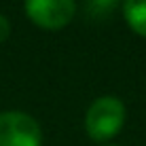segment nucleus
I'll list each match as a JSON object with an SVG mask.
<instances>
[{
    "label": "nucleus",
    "mask_w": 146,
    "mask_h": 146,
    "mask_svg": "<svg viewBox=\"0 0 146 146\" xmlns=\"http://www.w3.org/2000/svg\"><path fill=\"white\" fill-rule=\"evenodd\" d=\"M125 125V106L112 95L98 98L85 114V129L95 142H108Z\"/></svg>",
    "instance_id": "nucleus-1"
},
{
    "label": "nucleus",
    "mask_w": 146,
    "mask_h": 146,
    "mask_svg": "<svg viewBox=\"0 0 146 146\" xmlns=\"http://www.w3.org/2000/svg\"><path fill=\"white\" fill-rule=\"evenodd\" d=\"M42 131L36 119L19 110L0 112V146H40Z\"/></svg>",
    "instance_id": "nucleus-2"
},
{
    "label": "nucleus",
    "mask_w": 146,
    "mask_h": 146,
    "mask_svg": "<svg viewBox=\"0 0 146 146\" xmlns=\"http://www.w3.org/2000/svg\"><path fill=\"white\" fill-rule=\"evenodd\" d=\"M28 19L40 30H62L76 13V0H23Z\"/></svg>",
    "instance_id": "nucleus-3"
},
{
    "label": "nucleus",
    "mask_w": 146,
    "mask_h": 146,
    "mask_svg": "<svg viewBox=\"0 0 146 146\" xmlns=\"http://www.w3.org/2000/svg\"><path fill=\"white\" fill-rule=\"evenodd\" d=\"M121 11H123L127 26L138 36L146 38V0H125Z\"/></svg>",
    "instance_id": "nucleus-4"
},
{
    "label": "nucleus",
    "mask_w": 146,
    "mask_h": 146,
    "mask_svg": "<svg viewBox=\"0 0 146 146\" xmlns=\"http://www.w3.org/2000/svg\"><path fill=\"white\" fill-rule=\"evenodd\" d=\"M125 0H85V11L91 19H108L119 9H123Z\"/></svg>",
    "instance_id": "nucleus-5"
},
{
    "label": "nucleus",
    "mask_w": 146,
    "mask_h": 146,
    "mask_svg": "<svg viewBox=\"0 0 146 146\" xmlns=\"http://www.w3.org/2000/svg\"><path fill=\"white\" fill-rule=\"evenodd\" d=\"M9 36H11V23H9V19L4 17V15H0V44Z\"/></svg>",
    "instance_id": "nucleus-6"
},
{
    "label": "nucleus",
    "mask_w": 146,
    "mask_h": 146,
    "mask_svg": "<svg viewBox=\"0 0 146 146\" xmlns=\"http://www.w3.org/2000/svg\"><path fill=\"white\" fill-rule=\"evenodd\" d=\"M106 146H112V144H106Z\"/></svg>",
    "instance_id": "nucleus-7"
}]
</instances>
